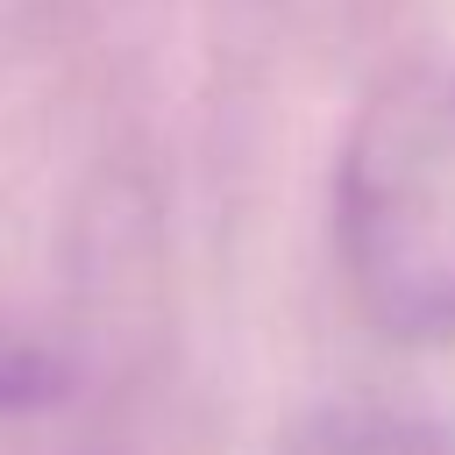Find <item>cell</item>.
Here are the masks:
<instances>
[{
  "mask_svg": "<svg viewBox=\"0 0 455 455\" xmlns=\"http://www.w3.org/2000/svg\"><path fill=\"white\" fill-rule=\"evenodd\" d=\"M64 384H71L64 355L0 320V412H43V405L64 398Z\"/></svg>",
  "mask_w": 455,
  "mask_h": 455,
  "instance_id": "2",
  "label": "cell"
},
{
  "mask_svg": "<svg viewBox=\"0 0 455 455\" xmlns=\"http://www.w3.org/2000/svg\"><path fill=\"white\" fill-rule=\"evenodd\" d=\"M327 455H455V441L427 419H398V412H377V419H355L327 441Z\"/></svg>",
  "mask_w": 455,
  "mask_h": 455,
  "instance_id": "3",
  "label": "cell"
},
{
  "mask_svg": "<svg viewBox=\"0 0 455 455\" xmlns=\"http://www.w3.org/2000/svg\"><path fill=\"white\" fill-rule=\"evenodd\" d=\"M348 291L391 334H455V50L370 92L334 171Z\"/></svg>",
  "mask_w": 455,
  "mask_h": 455,
  "instance_id": "1",
  "label": "cell"
}]
</instances>
